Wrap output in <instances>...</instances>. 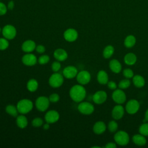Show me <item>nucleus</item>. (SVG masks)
Wrapping results in <instances>:
<instances>
[{
  "instance_id": "obj_30",
  "label": "nucleus",
  "mask_w": 148,
  "mask_h": 148,
  "mask_svg": "<svg viewBox=\"0 0 148 148\" xmlns=\"http://www.w3.org/2000/svg\"><path fill=\"white\" fill-rule=\"evenodd\" d=\"M131 85V81L129 79H124L120 80L118 83V87L119 88L124 90L128 88Z\"/></svg>"
},
{
  "instance_id": "obj_27",
  "label": "nucleus",
  "mask_w": 148,
  "mask_h": 148,
  "mask_svg": "<svg viewBox=\"0 0 148 148\" xmlns=\"http://www.w3.org/2000/svg\"><path fill=\"white\" fill-rule=\"evenodd\" d=\"M114 52V48L112 45H108L106 46L102 52L103 57L106 58L108 59L110 58L113 54Z\"/></svg>"
},
{
  "instance_id": "obj_35",
  "label": "nucleus",
  "mask_w": 148,
  "mask_h": 148,
  "mask_svg": "<svg viewBox=\"0 0 148 148\" xmlns=\"http://www.w3.org/2000/svg\"><path fill=\"white\" fill-rule=\"evenodd\" d=\"M43 124V120L40 117H36L32 121V125L35 127H39Z\"/></svg>"
},
{
  "instance_id": "obj_46",
  "label": "nucleus",
  "mask_w": 148,
  "mask_h": 148,
  "mask_svg": "<svg viewBox=\"0 0 148 148\" xmlns=\"http://www.w3.org/2000/svg\"><path fill=\"white\" fill-rule=\"evenodd\" d=\"M92 148H100V146H92Z\"/></svg>"
},
{
  "instance_id": "obj_15",
  "label": "nucleus",
  "mask_w": 148,
  "mask_h": 148,
  "mask_svg": "<svg viewBox=\"0 0 148 148\" xmlns=\"http://www.w3.org/2000/svg\"><path fill=\"white\" fill-rule=\"evenodd\" d=\"M77 31L73 28H68L64 32V38L68 42H74L77 39Z\"/></svg>"
},
{
  "instance_id": "obj_25",
  "label": "nucleus",
  "mask_w": 148,
  "mask_h": 148,
  "mask_svg": "<svg viewBox=\"0 0 148 148\" xmlns=\"http://www.w3.org/2000/svg\"><path fill=\"white\" fill-rule=\"evenodd\" d=\"M16 124L21 129L25 128L28 125V120L27 117L23 114L17 116L16 118Z\"/></svg>"
},
{
  "instance_id": "obj_5",
  "label": "nucleus",
  "mask_w": 148,
  "mask_h": 148,
  "mask_svg": "<svg viewBox=\"0 0 148 148\" xmlns=\"http://www.w3.org/2000/svg\"><path fill=\"white\" fill-rule=\"evenodd\" d=\"M49 99L45 96L39 97L35 101V106L36 109L40 112L46 111L50 105Z\"/></svg>"
},
{
  "instance_id": "obj_41",
  "label": "nucleus",
  "mask_w": 148,
  "mask_h": 148,
  "mask_svg": "<svg viewBox=\"0 0 148 148\" xmlns=\"http://www.w3.org/2000/svg\"><path fill=\"white\" fill-rule=\"evenodd\" d=\"M35 50L38 53L42 54V53H43L45 51V47L44 46H43L42 45H39L36 46Z\"/></svg>"
},
{
  "instance_id": "obj_7",
  "label": "nucleus",
  "mask_w": 148,
  "mask_h": 148,
  "mask_svg": "<svg viewBox=\"0 0 148 148\" xmlns=\"http://www.w3.org/2000/svg\"><path fill=\"white\" fill-rule=\"evenodd\" d=\"M2 33L4 38L8 40H11L16 37L17 31L16 28L14 26L8 24L3 27L2 30Z\"/></svg>"
},
{
  "instance_id": "obj_18",
  "label": "nucleus",
  "mask_w": 148,
  "mask_h": 148,
  "mask_svg": "<svg viewBox=\"0 0 148 148\" xmlns=\"http://www.w3.org/2000/svg\"><path fill=\"white\" fill-rule=\"evenodd\" d=\"M106 130V125L103 121H97L93 125L92 130L95 134L101 135L103 134Z\"/></svg>"
},
{
  "instance_id": "obj_3",
  "label": "nucleus",
  "mask_w": 148,
  "mask_h": 148,
  "mask_svg": "<svg viewBox=\"0 0 148 148\" xmlns=\"http://www.w3.org/2000/svg\"><path fill=\"white\" fill-rule=\"evenodd\" d=\"M116 143L120 146H126L130 142V136L128 133L124 131H119L115 133L113 136Z\"/></svg>"
},
{
  "instance_id": "obj_48",
  "label": "nucleus",
  "mask_w": 148,
  "mask_h": 148,
  "mask_svg": "<svg viewBox=\"0 0 148 148\" xmlns=\"http://www.w3.org/2000/svg\"><path fill=\"white\" fill-rule=\"evenodd\" d=\"M0 1H1V0H0Z\"/></svg>"
},
{
  "instance_id": "obj_31",
  "label": "nucleus",
  "mask_w": 148,
  "mask_h": 148,
  "mask_svg": "<svg viewBox=\"0 0 148 148\" xmlns=\"http://www.w3.org/2000/svg\"><path fill=\"white\" fill-rule=\"evenodd\" d=\"M108 130L110 132H115L118 129V124L115 120H111L108 124Z\"/></svg>"
},
{
  "instance_id": "obj_34",
  "label": "nucleus",
  "mask_w": 148,
  "mask_h": 148,
  "mask_svg": "<svg viewBox=\"0 0 148 148\" xmlns=\"http://www.w3.org/2000/svg\"><path fill=\"white\" fill-rule=\"evenodd\" d=\"M123 76L127 79H131L134 76V73L133 71L130 68H126L124 69L123 71Z\"/></svg>"
},
{
  "instance_id": "obj_13",
  "label": "nucleus",
  "mask_w": 148,
  "mask_h": 148,
  "mask_svg": "<svg viewBox=\"0 0 148 148\" xmlns=\"http://www.w3.org/2000/svg\"><path fill=\"white\" fill-rule=\"evenodd\" d=\"M60 119V114L55 110H51L46 112L45 116V119L46 123L52 124L57 122Z\"/></svg>"
},
{
  "instance_id": "obj_20",
  "label": "nucleus",
  "mask_w": 148,
  "mask_h": 148,
  "mask_svg": "<svg viewBox=\"0 0 148 148\" xmlns=\"http://www.w3.org/2000/svg\"><path fill=\"white\" fill-rule=\"evenodd\" d=\"M54 58L58 61H64L68 58L67 52L63 49H57L53 53Z\"/></svg>"
},
{
  "instance_id": "obj_1",
  "label": "nucleus",
  "mask_w": 148,
  "mask_h": 148,
  "mask_svg": "<svg viewBox=\"0 0 148 148\" xmlns=\"http://www.w3.org/2000/svg\"><path fill=\"white\" fill-rule=\"evenodd\" d=\"M71 98L76 102H80L83 101L86 96V90L82 84H76L72 86L69 91Z\"/></svg>"
},
{
  "instance_id": "obj_45",
  "label": "nucleus",
  "mask_w": 148,
  "mask_h": 148,
  "mask_svg": "<svg viewBox=\"0 0 148 148\" xmlns=\"http://www.w3.org/2000/svg\"><path fill=\"white\" fill-rule=\"evenodd\" d=\"M145 119L146 121H148V109L146 110L145 114Z\"/></svg>"
},
{
  "instance_id": "obj_26",
  "label": "nucleus",
  "mask_w": 148,
  "mask_h": 148,
  "mask_svg": "<svg viewBox=\"0 0 148 148\" xmlns=\"http://www.w3.org/2000/svg\"><path fill=\"white\" fill-rule=\"evenodd\" d=\"M136 42V38L132 35H129L125 38L124 40V45L127 48H131L134 46Z\"/></svg>"
},
{
  "instance_id": "obj_10",
  "label": "nucleus",
  "mask_w": 148,
  "mask_h": 148,
  "mask_svg": "<svg viewBox=\"0 0 148 148\" xmlns=\"http://www.w3.org/2000/svg\"><path fill=\"white\" fill-rule=\"evenodd\" d=\"M76 80L79 84L82 85H86L88 84L91 80V75L89 72L83 70L77 73L76 76Z\"/></svg>"
},
{
  "instance_id": "obj_37",
  "label": "nucleus",
  "mask_w": 148,
  "mask_h": 148,
  "mask_svg": "<svg viewBox=\"0 0 148 148\" xmlns=\"http://www.w3.org/2000/svg\"><path fill=\"white\" fill-rule=\"evenodd\" d=\"M61 68V64L58 61H54L51 64V69L54 72H57Z\"/></svg>"
},
{
  "instance_id": "obj_17",
  "label": "nucleus",
  "mask_w": 148,
  "mask_h": 148,
  "mask_svg": "<svg viewBox=\"0 0 148 148\" xmlns=\"http://www.w3.org/2000/svg\"><path fill=\"white\" fill-rule=\"evenodd\" d=\"M36 44L32 40H27L23 42L21 46V49L23 51L28 53L32 52L36 48Z\"/></svg>"
},
{
  "instance_id": "obj_6",
  "label": "nucleus",
  "mask_w": 148,
  "mask_h": 148,
  "mask_svg": "<svg viewBox=\"0 0 148 148\" xmlns=\"http://www.w3.org/2000/svg\"><path fill=\"white\" fill-rule=\"evenodd\" d=\"M77 109L80 113L83 114L89 115L94 111V105L88 102H80L77 106Z\"/></svg>"
},
{
  "instance_id": "obj_43",
  "label": "nucleus",
  "mask_w": 148,
  "mask_h": 148,
  "mask_svg": "<svg viewBox=\"0 0 148 148\" xmlns=\"http://www.w3.org/2000/svg\"><path fill=\"white\" fill-rule=\"evenodd\" d=\"M14 7V3L13 1H10L8 2V9H9V10H12Z\"/></svg>"
},
{
  "instance_id": "obj_39",
  "label": "nucleus",
  "mask_w": 148,
  "mask_h": 148,
  "mask_svg": "<svg viewBox=\"0 0 148 148\" xmlns=\"http://www.w3.org/2000/svg\"><path fill=\"white\" fill-rule=\"evenodd\" d=\"M7 12V7L2 2H0V16L5 14Z\"/></svg>"
},
{
  "instance_id": "obj_32",
  "label": "nucleus",
  "mask_w": 148,
  "mask_h": 148,
  "mask_svg": "<svg viewBox=\"0 0 148 148\" xmlns=\"http://www.w3.org/2000/svg\"><path fill=\"white\" fill-rule=\"evenodd\" d=\"M139 132L145 136H148V123L142 124L139 128Z\"/></svg>"
},
{
  "instance_id": "obj_16",
  "label": "nucleus",
  "mask_w": 148,
  "mask_h": 148,
  "mask_svg": "<svg viewBox=\"0 0 148 148\" xmlns=\"http://www.w3.org/2000/svg\"><path fill=\"white\" fill-rule=\"evenodd\" d=\"M38 61L36 57L31 53H28L26 54H24L22 57V62L23 63L27 66H33L35 65Z\"/></svg>"
},
{
  "instance_id": "obj_38",
  "label": "nucleus",
  "mask_w": 148,
  "mask_h": 148,
  "mask_svg": "<svg viewBox=\"0 0 148 148\" xmlns=\"http://www.w3.org/2000/svg\"><path fill=\"white\" fill-rule=\"evenodd\" d=\"M49 101H50V102L56 103V102H57L59 101L60 96L58 94L53 93L49 96Z\"/></svg>"
},
{
  "instance_id": "obj_11",
  "label": "nucleus",
  "mask_w": 148,
  "mask_h": 148,
  "mask_svg": "<svg viewBox=\"0 0 148 148\" xmlns=\"http://www.w3.org/2000/svg\"><path fill=\"white\" fill-rule=\"evenodd\" d=\"M108 95L105 91L99 90L96 91L92 95L93 102L98 105L104 103L107 99Z\"/></svg>"
},
{
  "instance_id": "obj_44",
  "label": "nucleus",
  "mask_w": 148,
  "mask_h": 148,
  "mask_svg": "<svg viewBox=\"0 0 148 148\" xmlns=\"http://www.w3.org/2000/svg\"><path fill=\"white\" fill-rule=\"evenodd\" d=\"M43 128L45 130H49V128H50V125H49V123H46V124H43Z\"/></svg>"
},
{
  "instance_id": "obj_21",
  "label": "nucleus",
  "mask_w": 148,
  "mask_h": 148,
  "mask_svg": "<svg viewBox=\"0 0 148 148\" xmlns=\"http://www.w3.org/2000/svg\"><path fill=\"white\" fill-rule=\"evenodd\" d=\"M97 79L99 84L102 85L107 84L109 81V76L107 72L103 70L99 71L97 73Z\"/></svg>"
},
{
  "instance_id": "obj_29",
  "label": "nucleus",
  "mask_w": 148,
  "mask_h": 148,
  "mask_svg": "<svg viewBox=\"0 0 148 148\" xmlns=\"http://www.w3.org/2000/svg\"><path fill=\"white\" fill-rule=\"evenodd\" d=\"M5 111L7 113L10 114L13 117H16L18 116V111L17 109V107L13 105H8L5 108Z\"/></svg>"
},
{
  "instance_id": "obj_40",
  "label": "nucleus",
  "mask_w": 148,
  "mask_h": 148,
  "mask_svg": "<svg viewBox=\"0 0 148 148\" xmlns=\"http://www.w3.org/2000/svg\"><path fill=\"white\" fill-rule=\"evenodd\" d=\"M107 86L108 87V88L110 90H116L117 88V84L116 83V82H114V81H108V83H107Z\"/></svg>"
},
{
  "instance_id": "obj_24",
  "label": "nucleus",
  "mask_w": 148,
  "mask_h": 148,
  "mask_svg": "<svg viewBox=\"0 0 148 148\" xmlns=\"http://www.w3.org/2000/svg\"><path fill=\"white\" fill-rule=\"evenodd\" d=\"M132 83L136 87L141 88L145 86V80L142 76L136 75L132 77Z\"/></svg>"
},
{
  "instance_id": "obj_23",
  "label": "nucleus",
  "mask_w": 148,
  "mask_h": 148,
  "mask_svg": "<svg viewBox=\"0 0 148 148\" xmlns=\"http://www.w3.org/2000/svg\"><path fill=\"white\" fill-rule=\"evenodd\" d=\"M137 61L136 56L133 53H128L124 57V63L128 65H134Z\"/></svg>"
},
{
  "instance_id": "obj_22",
  "label": "nucleus",
  "mask_w": 148,
  "mask_h": 148,
  "mask_svg": "<svg viewBox=\"0 0 148 148\" xmlns=\"http://www.w3.org/2000/svg\"><path fill=\"white\" fill-rule=\"evenodd\" d=\"M132 142L134 143L139 146H142L146 145L147 140L145 136L142 134H135L132 138Z\"/></svg>"
},
{
  "instance_id": "obj_14",
  "label": "nucleus",
  "mask_w": 148,
  "mask_h": 148,
  "mask_svg": "<svg viewBox=\"0 0 148 148\" xmlns=\"http://www.w3.org/2000/svg\"><path fill=\"white\" fill-rule=\"evenodd\" d=\"M124 112L125 110L124 107L121 105V104H117V105L114 106L112 109V116L116 120H120L123 117Z\"/></svg>"
},
{
  "instance_id": "obj_42",
  "label": "nucleus",
  "mask_w": 148,
  "mask_h": 148,
  "mask_svg": "<svg viewBox=\"0 0 148 148\" xmlns=\"http://www.w3.org/2000/svg\"><path fill=\"white\" fill-rule=\"evenodd\" d=\"M117 147V144L116 143V142H110L107 143L105 146V148H116Z\"/></svg>"
},
{
  "instance_id": "obj_47",
  "label": "nucleus",
  "mask_w": 148,
  "mask_h": 148,
  "mask_svg": "<svg viewBox=\"0 0 148 148\" xmlns=\"http://www.w3.org/2000/svg\"><path fill=\"white\" fill-rule=\"evenodd\" d=\"M1 31H2V29H1V28H0V33H1Z\"/></svg>"
},
{
  "instance_id": "obj_12",
  "label": "nucleus",
  "mask_w": 148,
  "mask_h": 148,
  "mask_svg": "<svg viewBox=\"0 0 148 148\" xmlns=\"http://www.w3.org/2000/svg\"><path fill=\"white\" fill-rule=\"evenodd\" d=\"M77 73L78 72L77 68L75 66L72 65L66 66L62 71L63 76L68 79H73L76 77Z\"/></svg>"
},
{
  "instance_id": "obj_4",
  "label": "nucleus",
  "mask_w": 148,
  "mask_h": 148,
  "mask_svg": "<svg viewBox=\"0 0 148 148\" xmlns=\"http://www.w3.org/2000/svg\"><path fill=\"white\" fill-rule=\"evenodd\" d=\"M64 83V77L63 76L57 72L53 73L49 79V83L50 86L53 88H58L62 85Z\"/></svg>"
},
{
  "instance_id": "obj_19",
  "label": "nucleus",
  "mask_w": 148,
  "mask_h": 148,
  "mask_svg": "<svg viewBox=\"0 0 148 148\" xmlns=\"http://www.w3.org/2000/svg\"><path fill=\"white\" fill-rule=\"evenodd\" d=\"M110 69L115 73H119L122 69V66L119 60L116 59L111 60L109 63Z\"/></svg>"
},
{
  "instance_id": "obj_8",
  "label": "nucleus",
  "mask_w": 148,
  "mask_h": 148,
  "mask_svg": "<svg viewBox=\"0 0 148 148\" xmlns=\"http://www.w3.org/2000/svg\"><path fill=\"white\" fill-rule=\"evenodd\" d=\"M140 108L139 102L135 99L129 100L125 105V111L130 114H134L138 112Z\"/></svg>"
},
{
  "instance_id": "obj_2",
  "label": "nucleus",
  "mask_w": 148,
  "mask_h": 148,
  "mask_svg": "<svg viewBox=\"0 0 148 148\" xmlns=\"http://www.w3.org/2000/svg\"><path fill=\"white\" fill-rule=\"evenodd\" d=\"M33 102L28 99H23L20 100L17 103V109L18 113L21 114H27L32 109Z\"/></svg>"
},
{
  "instance_id": "obj_28",
  "label": "nucleus",
  "mask_w": 148,
  "mask_h": 148,
  "mask_svg": "<svg viewBox=\"0 0 148 148\" xmlns=\"http://www.w3.org/2000/svg\"><path fill=\"white\" fill-rule=\"evenodd\" d=\"M27 88L30 92L35 91L38 88V83L35 79H31L27 83Z\"/></svg>"
},
{
  "instance_id": "obj_33",
  "label": "nucleus",
  "mask_w": 148,
  "mask_h": 148,
  "mask_svg": "<svg viewBox=\"0 0 148 148\" xmlns=\"http://www.w3.org/2000/svg\"><path fill=\"white\" fill-rule=\"evenodd\" d=\"M9 43L5 38H0V50H6L9 47Z\"/></svg>"
},
{
  "instance_id": "obj_36",
  "label": "nucleus",
  "mask_w": 148,
  "mask_h": 148,
  "mask_svg": "<svg viewBox=\"0 0 148 148\" xmlns=\"http://www.w3.org/2000/svg\"><path fill=\"white\" fill-rule=\"evenodd\" d=\"M49 60H50L49 56L46 54H45L39 57V58L38 60V61L40 65H45L48 63Z\"/></svg>"
},
{
  "instance_id": "obj_9",
  "label": "nucleus",
  "mask_w": 148,
  "mask_h": 148,
  "mask_svg": "<svg viewBox=\"0 0 148 148\" xmlns=\"http://www.w3.org/2000/svg\"><path fill=\"white\" fill-rule=\"evenodd\" d=\"M113 101L117 104H123L126 101V95L122 89L118 88L114 90L112 95Z\"/></svg>"
}]
</instances>
